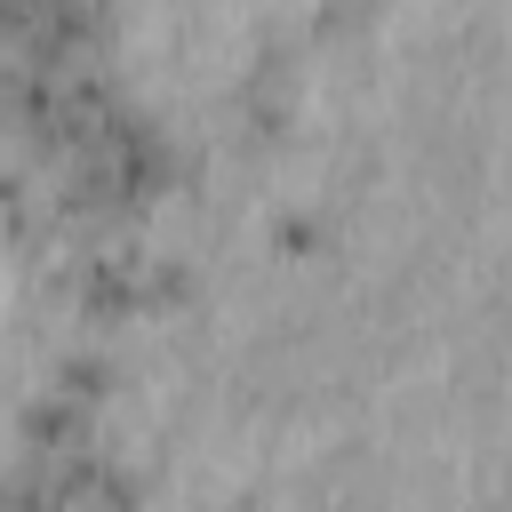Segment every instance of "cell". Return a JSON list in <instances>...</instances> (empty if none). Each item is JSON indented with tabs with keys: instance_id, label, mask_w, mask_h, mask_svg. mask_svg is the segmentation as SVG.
Wrapping results in <instances>:
<instances>
[{
	"instance_id": "1",
	"label": "cell",
	"mask_w": 512,
	"mask_h": 512,
	"mask_svg": "<svg viewBox=\"0 0 512 512\" xmlns=\"http://www.w3.org/2000/svg\"><path fill=\"white\" fill-rule=\"evenodd\" d=\"M24 448L32 456H72V448H88V400H72V392H40L32 408H24Z\"/></svg>"
},
{
	"instance_id": "2",
	"label": "cell",
	"mask_w": 512,
	"mask_h": 512,
	"mask_svg": "<svg viewBox=\"0 0 512 512\" xmlns=\"http://www.w3.org/2000/svg\"><path fill=\"white\" fill-rule=\"evenodd\" d=\"M120 376H112V360L104 352H64L56 360V392H72V400H104Z\"/></svg>"
}]
</instances>
